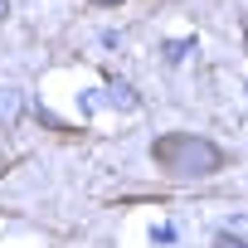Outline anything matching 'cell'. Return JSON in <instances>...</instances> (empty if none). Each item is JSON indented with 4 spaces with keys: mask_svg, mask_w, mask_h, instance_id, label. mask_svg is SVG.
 <instances>
[{
    "mask_svg": "<svg viewBox=\"0 0 248 248\" xmlns=\"http://www.w3.org/2000/svg\"><path fill=\"white\" fill-rule=\"evenodd\" d=\"M151 161L175 180H200V175L224 170V146L200 132H161L151 141Z\"/></svg>",
    "mask_w": 248,
    "mask_h": 248,
    "instance_id": "obj_1",
    "label": "cell"
},
{
    "mask_svg": "<svg viewBox=\"0 0 248 248\" xmlns=\"http://www.w3.org/2000/svg\"><path fill=\"white\" fill-rule=\"evenodd\" d=\"M195 49H200L195 39H175V44H166V59H170V63H180V59H185V54H195Z\"/></svg>",
    "mask_w": 248,
    "mask_h": 248,
    "instance_id": "obj_2",
    "label": "cell"
},
{
    "mask_svg": "<svg viewBox=\"0 0 248 248\" xmlns=\"http://www.w3.org/2000/svg\"><path fill=\"white\" fill-rule=\"evenodd\" d=\"M112 102H122V107H137V97H132V88H127V83H112Z\"/></svg>",
    "mask_w": 248,
    "mask_h": 248,
    "instance_id": "obj_3",
    "label": "cell"
},
{
    "mask_svg": "<svg viewBox=\"0 0 248 248\" xmlns=\"http://www.w3.org/2000/svg\"><path fill=\"white\" fill-rule=\"evenodd\" d=\"M214 248H248V243H243V238H233V233H219V238H214Z\"/></svg>",
    "mask_w": 248,
    "mask_h": 248,
    "instance_id": "obj_4",
    "label": "cell"
},
{
    "mask_svg": "<svg viewBox=\"0 0 248 248\" xmlns=\"http://www.w3.org/2000/svg\"><path fill=\"white\" fill-rule=\"evenodd\" d=\"M5 15H10V0H0V20H5Z\"/></svg>",
    "mask_w": 248,
    "mask_h": 248,
    "instance_id": "obj_5",
    "label": "cell"
},
{
    "mask_svg": "<svg viewBox=\"0 0 248 248\" xmlns=\"http://www.w3.org/2000/svg\"><path fill=\"white\" fill-rule=\"evenodd\" d=\"M243 44H248V25H243Z\"/></svg>",
    "mask_w": 248,
    "mask_h": 248,
    "instance_id": "obj_6",
    "label": "cell"
},
{
    "mask_svg": "<svg viewBox=\"0 0 248 248\" xmlns=\"http://www.w3.org/2000/svg\"><path fill=\"white\" fill-rule=\"evenodd\" d=\"M107 5H112V0H107Z\"/></svg>",
    "mask_w": 248,
    "mask_h": 248,
    "instance_id": "obj_7",
    "label": "cell"
}]
</instances>
